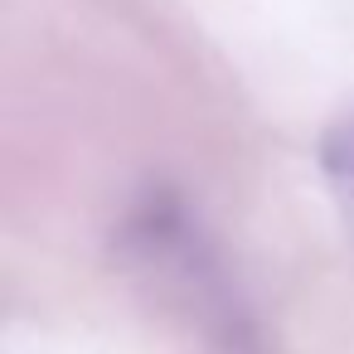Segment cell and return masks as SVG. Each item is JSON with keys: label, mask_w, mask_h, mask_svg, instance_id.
Returning a JSON list of instances; mask_svg holds the SVG:
<instances>
[{"label": "cell", "mask_w": 354, "mask_h": 354, "mask_svg": "<svg viewBox=\"0 0 354 354\" xmlns=\"http://www.w3.org/2000/svg\"><path fill=\"white\" fill-rule=\"evenodd\" d=\"M320 175L330 185V199H335V214L344 223V238L354 248V117H339L325 141H320Z\"/></svg>", "instance_id": "cell-1"}]
</instances>
